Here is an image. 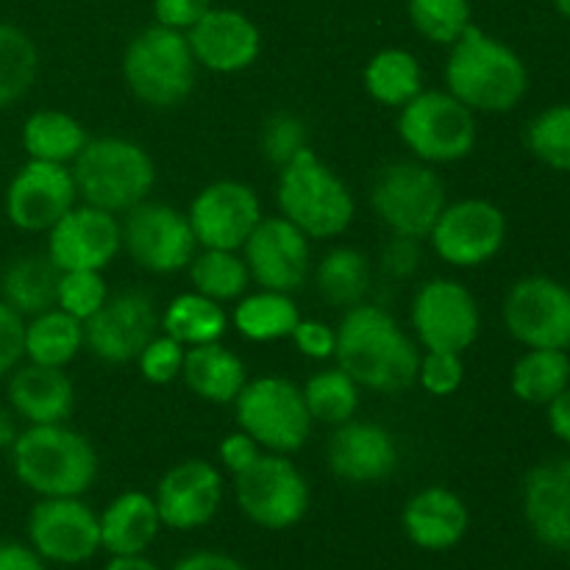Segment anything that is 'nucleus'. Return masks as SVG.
<instances>
[{"label": "nucleus", "instance_id": "nucleus-41", "mask_svg": "<svg viewBox=\"0 0 570 570\" xmlns=\"http://www.w3.org/2000/svg\"><path fill=\"white\" fill-rule=\"evenodd\" d=\"M527 148L540 165L570 173V104H554L527 126Z\"/></svg>", "mask_w": 570, "mask_h": 570}, {"label": "nucleus", "instance_id": "nucleus-21", "mask_svg": "<svg viewBox=\"0 0 570 570\" xmlns=\"http://www.w3.org/2000/svg\"><path fill=\"white\" fill-rule=\"evenodd\" d=\"M154 501L161 527L173 532H195L220 512L223 473L206 460L178 462L159 479Z\"/></svg>", "mask_w": 570, "mask_h": 570}, {"label": "nucleus", "instance_id": "nucleus-36", "mask_svg": "<svg viewBox=\"0 0 570 570\" xmlns=\"http://www.w3.org/2000/svg\"><path fill=\"white\" fill-rule=\"evenodd\" d=\"M315 284L328 304L351 309L371 293V262L362 250L340 245L317 262Z\"/></svg>", "mask_w": 570, "mask_h": 570}, {"label": "nucleus", "instance_id": "nucleus-31", "mask_svg": "<svg viewBox=\"0 0 570 570\" xmlns=\"http://www.w3.org/2000/svg\"><path fill=\"white\" fill-rule=\"evenodd\" d=\"M83 348V323L53 306L26 321V360L45 367H67Z\"/></svg>", "mask_w": 570, "mask_h": 570}, {"label": "nucleus", "instance_id": "nucleus-17", "mask_svg": "<svg viewBox=\"0 0 570 570\" xmlns=\"http://www.w3.org/2000/svg\"><path fill=\"white\" fill-rule=\"evenodd\" d=\"M76 198L78 189L70 167L28 159L6 187L3 212L20 232L48 234L76 206Z\"/></svg>", "mask_w": 570, "mask_h": 570}, {"label": "nucleus", "instance_id": "nucleus-25", "mask_svg": "<svg viewBox=\"0 0 570 570\" xmlns=\"http://www.w3.org/2000/svg\"><path fill=\"white\" fill-rule=\"evenodd\" d=\"M406 540L423 551H449L465 540L471 527L468 504L449 488H423L406 501L401 512Z\"/></svg>", "mask_w": 570, "mask_h": 570}, {"label": "nucleus", "instance_id": "nucleus-45", "mask_svg": "<svg viewBox=\"0 0 570 570\" xmlns=\"http://www.w3.org/2000/svg\"><path fill=\"white\" fill-rule=\"evenodd\" d=\"M184 348L178 340L167 337L165 332L156 334L148 345L142 348V354L137 356V365L139 373H142L145 382L150 384H170L181 376V367H184Z\"/></svg>", "mask_w": 570, "mask_h": 570}, {"label": "nucleus", "instance_id": "nucleus-28", "mask_svg": "<svg viewBox=\"0 0 570 570\" xmlns=\"http://www.w3.org/2000/svg\"><path fill=\"white\" fill-rule=\"evenodd\" d=\"M181 379L198 399L209 404H234L248 382L245 362L220 343L193 345L184 354Z\"/></svg>", "mask_w": 570, "mask_h": 570}, {"label": "nucleus", "instance_id": "nucleus-51", "mask_svg": "<svg viewBox=\"0 0 570 570\" xmlns=\"http://www.w3.org/2000/svg\"><path fill=\"white\" fill-rule=\"evenodd\" d=\"M170 570H248V568H245L237 557L226 554V551L200 549V551H189V554H184Z\"/></svg>", "mask_w": 570, "mask_h": 570}, {"label": "nucleus", "instance_id": "nucleus-27", "mask_svg": "<svg viewBox=\"0 0 570 570\" xmlns=\"http://www.w3.org/2000/svg\"><path fill=\"white\" fill-rule=\"evenodd\" d=\"M100 521V551L109 557L145 554L161 532V518L156 501L142 490L120 493L104 512Z\"/></svg>", "mask_w": 570, "mask_h": 570}, {"label": "nucleus", "instance_id": "nucleus-7", "mask_svg": "<svg viewBox=\"0 0 570 570\" xmlns=\"http://www.w3.org/2000/svg\"><path fill=\"white\" fill-rule=\"evenodd\" d=\"M399 137L426 165H451L476 148V115L445 89H421L399 111Z\"/></svg>", "mask_w": 570, "mask_h": 570}, {"label": "nucleus", "instance_id": "nucleus-22", "mask_svg": "<svg viewBox=\"0 0 570 570\" xmlns=\"http://www.w3.org/2000/svg\"><path fill=\"white\" fill-rule=\"evenodd\" d=\"M198 67L212 72H243L259 59L262 31L245 11L232 6H212L187 31Z\"/></svg>", "mask_w": 570, "mask_h": 570}, {"label": "nucleus", "instance_id": "nucleus-3", "mask_svg": "<svg viewBox=\"0 0 570 570\" xmlns=\"http://www.w3.org/2000/svg\"><path fill=\"white\" fill-rule=\"evenodd\" d=\"M17 482L39 499H81L98 479V454L67 423L28 426L9 449Z\"/></svg>", "mask_w": 570, "mask_h": 570}, {"label": "nucleus", "instance_id": "nucleus-56", "mask_svg": "<svg viewBox=\"0 0 570 570\" xmlns=\"http://www.w3.org/2000/svg\"><path fill=\"white\" fill-rule=\"evenodd\" d=\"M551 3H554V9L560 11L566 20H570V0H551Z\"/></svg>", "mask_w": 570, "mask_h": 570}, {"label": "nucleus", "instance_id": "nucleus-39", "mask_svg": "<svg viewBox=\"0 0 570 570\" xmlns=\"http://www.w3.org/2000/svg\"><path fill=\"white\" fill-rule=\"evenodd\" d=\"M304 401L309 410L312 421L326 423V426H340V423L351 421L360 410V384L343 371V367H328V371H317L315 376L306 382Z\"/></svg>", "mask_w": 570, "mask_h": 570}, {"label": "nucleus", "instance_id": "nucleus-13", "mask_svg": "<svg viewBox=\"0 0 570 570\" xmlns=\"http://www.w3.org/2000/svg\"><path fill=\"white\" fill-rule=\"evenodd\" d=\"M429 239L445 265L465 271L488 265L507 243V217L493 200L462 198L456 204H445Z\"/></svg>", "mask_w": 570, "mask_h": 570}, {"label": "nucleus", "instance_id": "nucleus-50", "mask_svg": "<svg viewBox=\"0 0 570 570\" xmlns=\"http://www.w3.org/2000/svg\"><path fill=\"white\" fill-rule=\"evenodd\" d=\"M421 265V245L412 237H395L387 243L382 254V267L393 278H410Z\"/></svg>", "mask_w": 570, "mask_h": 570}, {"label": "nucleus", "instance_id": "nucleus-38", "mask_svg": "<svg viewBox=\"0 0 570 570\" xmlns=\"http://www.w3.org/2000/svg\"><path fill=\"white\" fill-rule=\"evenodd\" d=\"M189 278H193L195 293L206 298L226 304V301H239L248 293L250 273L243 256L237 250H217L204 248L189 262Z\"/></svg>", "mask_w": 570, "mask_h": 570}, {"label": "nucleus", "instance_id": "nucleus-43", "mask_svg": "<svg viewBox=\"0 0 570 570\" xmlns=\"http://www.w3.org/2000/svg\"><path fill=\"white\" fill-rule=\"evenodd\" d=\"M309 148V128L293 111H276L262 128V154L282 170L284 165Z\"/></svg>", "mask_w": 570, "mask_h": 570}, {"label": "nucleus", "instance_id": "nucleus-2", "mask_svg": "<svg viewBox=\"0 0 570 570\" xmlns=\"http://www.w3.org/2000/svg\"><path fill=\"white\" fill-rule=\"evenodd\" d=\"M445 83L473 115H507L527 98L529 70L510 45L484 28L471 26L451 45Z\"/></svg>", "mask_w": 570, "mask_h": 570}, {"label": "nucleus", "instance_id": "nucleus-34", "mask_svg": "<svg viewBox=\"0 0 570 570\" xmlns=\"http://www.w3.org/2000/svg\"><path fill=\"white\" fill-rule=\"evenodd\" d=\"M362 83L376 104L401 109L423 89V70L410 50L384 48L371 56L362 72Z\"/></svg>", "mask_w": 570, "mask_h": 570}, {"label": "nucleus", "instance_id": "nucleus-15", "mask_svg": "<svg viewBox=\"0 0 570 570\" xmlns=\"http://www.w3.org/2000/svg\"><path fill=\"white\" fill-rule=\"evenodd\" d=\"M412 328L426 351L462 354L476 343L482 315L465 284L454 278H432L412 301Z\"/></svg>", "mask_w": 570, "mask_h": 570}, {"label": "nucleus", "instance_id": "nucleus-53", "mask_svg": "<svg viewBox=\"0 0 570 570\" xmlns=\"http://www.w3.org/2000/svg\"><path fill=\"white\" fill-rule=\"evenodd\" d=\"M546 410H549L551 434L570 449V384L551 404H546Z\"/></svg>", "mask_w": 570, "mask_h": 570}, {"label": "nucleus", "instance_id": "nucleus-55", "mask_svg": "<svg viewBox=\"0 0 570 570\" xmlns=\"http://www.w3.org/2000/svg\"><path fill=\"white\" fill-rule=\"evenodd\" d=\"M17 434H20V429H17V415L9 406H0V451H9L11 445H14Z\"/></svg>", "mask_w": 570, "mask_h": 570}, {"label": "nucleus", "instance_id": "nucleus-5", "mask_svg": "<svg viewBox=\"0 0 570 570\" xmlns=\"http://www.w3.org/2000/svg\"><path fill=\"white\" fill-rule=\"evenodd\" d=\"M276 204L282 217L309 239L340 237L354 223V195L312 148L278 170Z\"/></svg>", "mask_w": 570, "mask_h": 570}, {"label": "nucleus", "instance_id": "nucleus-32", "mask_svg": "<svg viewBox=\"0 0 570 570\" xmlns=\"http://www.w3.org/2000/svg\"><path fill=\"white\" fill-rule=\"evenodd\" d=\"M228 315L217 301L200 293H184L173 298L159 315V332L178 340L184 348L220 343L226 337Z\"/></svg>", "mask_w": 570, "mask_h": 570}, {"label": "nucleus", "instance_id": "nucleus-37", "mask_svg": "<svg viewBox=\"0 0 570 570\" xmlns=\"http://www.w3.org/2000/svg\"><path fill=\"white\" fill-rule=\"evenodd\" d=\"M37 76V42L22 28L0 22V111L26 98Z\"/></svg>", "mask_w": 570, "mask_h": 570}, {"label": "nucleus", "instance_id": "nucleus-6", "mask_svg": "<svg viewBox=\"0 0 570 570\" xmlns=\"http://www.w3.org/2000/svg\"><path fill=\"white\" fill-rule=\"evenodd\" d=\"M122 81L134 98L154 109H173L193 95L198 61L187 33L159 22L142 28L122 53Z\"/></svg>", "mask_w": 570, "mask_h": 570}, {"label": "nucleus", "instance_id": "nucleus-14", "mask_svg": "<svg viewBox=\"0 0 570 570\" xmlns=\"http://www.w3.org/2000/svg\"><path fill=\"white\" fill-rule=\"evenodd\" d=\"M28 546L53 566L76 568L100 551V521L81 499H39L26 521Z\"/></svg>", "mask_w": 570, "mask_h": 570}, {"label": "nucleus", "instance_id": "nucleus-30", "mask_svg": "<svg viewBox=\"0 0 570 570\" xmlns=\"http://www.w3.org/2000/svg\"><path fill=\"white\" fill-rule=\"evenodd\" d=\"M22 150L28 159L53 161V165H70L83 145L89 142L87 128L72 115L59 109H39L28 115L20 131Z\"/></svg>", "mask_w": 570, "mask_h": 570}, {"label": "nucleus", "instance_id": "nucleus-44", "mask_svg": "<svg viewBox=\"0 0 570 570\" xmlns=\"http://www.w3.org/2000/svg\"><path fill=\"white\" fill-rule=\"evenodd\" d=\"M417 382L429 395H438V399L454 395L465 382L462 354H454V351H426V354H421Z\"/></svg>", "mask_w": 570, "mask_h": 570}, {"label": "nucleus", "instance_id": "nucleus-16", "mask_svg": "<svg viewBox=\"0 0 570 570\" xmlns=\"http://www.w3.org/2000/svg\"><path fill=\"white\" fill-rule=\"evenodd\" d=\"M159 334V312L142 289H122L83 323V345L109 365L137 362L145 345Z\"/></svg>", "mask_w": 570, "mask_h": 570}, {"label": "nucleus", "instance_id": "nucleus-47", "mask_svg": "<svg viewBox=\"0 0 570 570\" xmlns=\"http://www.w3.org/2000/svg\"><path fill=\"white\" fill-rule=\"evenodd\" d=\"M289 340L295 343V348L306 356V360H332L334 348H337V328H332L323 321H304L301 317L298 326L293 328Z\"/></svg>", "mask_w": 570, "mask_h": 570}, {"label": "nucleus", "instance_id": "nucleus-1", "mask_svg": "<svg viewBox=\"0 0 570 570\" xmlns=\"http://www.w3.org/2000/svg\"><path fill=\"white\" fill-rule=\"evenodd\" d=\"M334 360L360 387L401 393L417 382L421 351L384 306L362 301L340 321Z\"/></svg>", "mask_w": 570, "mask_h": 570}, {"label": "nucleus", "instance_id": "nucleus-19", "mask_svg": "<svg viewBox=\"0 0 570 570\" xmlns=\"http://www.w3.org/2000/svg\"><path fill=\"white\" fill-rule=\"evenodd\" d=\"M243 259L248 265L250 282L262 289L293 295L309 276V237L287 217H262L254 234L245 239Z\"/></svg>", "mask_w": 570, "mask_h": 570}, {"label": "nucleus", "instance_id": "nucleus-11", "mask_svg": "<svg viewBox=\"0 0 570 570\" xmlns=\"http://www.w3.org/2000/svg\"><path fill=\"white\" fill-rule=\"evenodd\" d=\"M120 232L128 256L156 276L187 271L193 256L198 254V239L189 217L167 204L142 200L122 215Z\"/></svg>", "mask_w": 570, "mask_h": 570}, {"label": "nucleus", "instance_id": "nucleus-29", "mask_svg": "<svg viewBox=\"0 0 570 570\" xmlns=\"http://www.w3.org/2000/svg\"><path fill=\"white\" fill-rule=\"evenodd\" d=\"M59 278L61 271L48 254H22L0 273V301L22 317H33L56 306Z\"/></svg>", "mask_w": 570, "mask_h": 570}, {"label": "nucleus", "instance_id": "nucleus-35", "mask_svg": "<svg viewBox=\"0 0 570 570\" xmlns=\"http://www.w3.org/2000/svg\"><path fill=\"white\" fill-rule=\"evenodd\" d=\"M570 384V356L568 351L554 348H527V354L515 362L510 376L512 393L518 401L534 406H546Z\"/></svg>", "mask_w": 570, "mask_h": 570}, {"label": "nucleus", "instance_id": "nucleus-24", "mask_svg": "<svg viewBox=\"0 0 570 570\" xmlns=\"http://www.w3.org/2000/svg\"><path fill=\"white\" fill-rule=\"evenodd\" d=\"M328 440V468L351 484H373L393 476L399 468V445L384 426L371 421H345Z\"/></svg>", "mask_w": 570, "mask_h": 570}, {"label": "nucleus", "instance_id": "nucleus-46", "mask_svg": "<svg viewBox=\"0 0 570 570\" xmlns=\"http://www.w3.org/2000/svg\"><path fill=\"white\" fill-rule=\"evenodd\" d=\"M22 360H26V317L0 301V379H9V373L22 365Z\"/></svg>", "mask_w": 570, "mask_h": 570}, {"label": "nucleus", "instance_id": "nucleus-10", "mask_svg": "<svg viewBox=\"0 0 570 570\" xmlns=\"http://www.w3.org/2000/svg\"><path fill=\"white\" fill-rule=\"evenodd\" d=\"M234 495L243 515L267 532L298 527L309 512V484L287 454H262L234 476Z\"/></svg>", "mask_w": 570, "mask_h": 570}, {"label": "nucleus", "instance_id": "nucleus-42", "mask_svg": "<svg viewBox=\"0 0 570 570\" xmlns=\"http://www.w3.org/2000/svg\"><path fill=\"white\" fill-rule=\"evenodd\" d=\"M109 298V287H106L100 271H65L59 278V295H56V306L65 309L67 315L78 317L87 323L100 306Z\"/></svg>", "mask_w": 570, "mask_h": 570}, {"label": "nucleus", "instance_id": "nucleus-12", "mask_svg": "<svg viewBox=\"0 0 570 570\" xmlns=\"http://www.w3.org/2000/svg\"><path fill=\"white\" fill-rule=\"evenodd\" d=\"M504 326L523 348H570V287L551 276H523L504 298Z\"/></svg>", "mask_w": 570, "mask_h": 570}, {"label": "nucleus", "instance_id": "nucleus-54", "mask_svg": "<svg viewBox=\"0 0 570 570\" xmlns=\"http://www.w3.org/2000/svg\"><path fill=\"white\" fill-rule=\"evenodd\" d=\"M104 570H161L154 560H148L145 554H122V557H109Z\"/></svg>", "mask_w": 570, "mask_h": 570}, {"label": "nucleus", "instance_id": "nucleus-18", "mask_svg": "<svg viewBox=\"0 0 570 570\" xmlns=\"http://www.w3.org/2000/svg\"><path fill=\"white\" fill-rule=\"evenodd\" d=\"M187 217L198 248L243 250L245 239L254 234L265 215H262V200L254 187L223 178L195 195Z\"/></svg>", "mask_w": 570, "mask_h": 570}, {"label": "nucleus", "instance_id": "nucleus-8", "mask_svg": "<svg viewBox=\"0 0 570 570\" xmlns=\"http://www.w3.org/2000/svg\"><path fill=\"white\" fill-rule=\"evenodd\" d=\"M237 426L271 454H295L312 432L304 390L282 376H262L245 382L234 399Z\"/></svg>", "mask_w": 570, "mask_h": 570}, {"label": "nucleus", "instance_id": "nucleus-48", "mask_svg": "<svg viewBox=\"0 0 570 570\" xmlns=\"http://www.w3.org/2000/svg\"><path fill=\"white\" fill-rule=\"evenodd\" d=\"M212 6L215 0H154V17L159 26L187 33Z\"/></svg>", "mask_w": 570, "mask_h": 570}, {"label": "nucleus", "instance_id": "nucleus-23", "mask_svg": "<svg viewBox=\"0 0 570 570\" xmlns=\"http://www.w3.org/2000/svg\"><path fill=\"white\" fill-rule=\"evenodd\" d=\"M521 507L527 527L546 549L570 554V456L546 460L527 473Z\"/></svg>", "mask_w": 570, "mask_h": 570}, {"label": "nucleus", "instance_id": "nucleus-26", "mask_svg": "<svg viewBox=\"0 0 570 570\" xmlns=\"http://www.w3.org/2000/svg\"><path fill=\"white\" fill-rule=\"evenodd\" d=\"M9 410L28 426L67 423L76 410V387L65 367H45L26 362L9 373L6 382Z\"/></svg>", "mask_w": 570, "mask_h": 570}, {"label": "nucleus", "instance_id": "nucleus-9", "mask_svg": "<svg viewBox=\"0 0 570 570\" xmlns=\"http://www.w3.org/2000/svg\"><path fill=\"white\" fill-rule=\"evenodd\" d=\"M371 204L379 220L395 237H429L445 209V184L426 161H393L382 167L371 187Z\"/></svg>", "mask_w": 570, "mask_h": 570}, {"label": "nucleus", "instance_id": "nucleus-4", "mask_svg": "<svg viewBox=\"0 0 570 570\" xmlns=\"http://www.w3.org/2000/svg\"><path fill=\"white\" fill-rule=\"evenodd\" d=\"M78 198L111 215H126L128 209L148 200L156 184V165L148 150L126 137H98L83 145L72 159Z\"/></svg>", "mask_w": 570, "mask_h": 570}, {"label": "nucleus", "instance_id": "nucleus-52", "mask_svg": "<svg viewBox=\"0 0 570 570\" xmlns=\"http://www.w3.org/2000/svg\"><path fill=\"white\" fill-rule=\"evenodd\" d=\"M0 570H48V562L28 543L6 540L0 543Z\"/></svg>", "mask_w": 570, "mask_h": 570}, {"label": "nucleus", "instance_id": "nucleus-20", "mask_svg": "<svg viewBox=\"0 0 570 570\" xmlns=\"http://www.w3.org/2000/svg\"><path fill=\"white\" fill-rule=\"evenodd\" d=\"M122 250L120 220L98 206H72L48 232V250L56 267L65 271H104Z\"/></svg>", "mask_w": 570, "mask_h": 570}, {"label": "nucleus", "instance_id": "nucleus-40", "mask_svg": "<svg viewBox=\"0 0 570 570\" xmlns=\"http://www.w3.org/2000/svg\"><path fill=\"white\" fill-rule=\"evenodd\" d=\"M412 28L432 45H451L473 26L471 0H406Z\"/></svg>", "mask_w": 570, "mask_h": 570}, {"label": "nucleus", "instance_id": "nucleus-33", "mask_svg": "<svg viewBox=\"0 0 570 570\" xmlns=\"http://www.w3.org/2000/svg\"><path fill=\"white\" fill-rule=\"evenodd\" d=\"M301 312L289 293L259 289L254 295H243L234 309V326L250 343H276L287 340L298 326Z\"/></svg>", "mask_w": 570, "mask_h": 570}, {"label": "nucleus", "instance_id": "nucleus-49", "mask_svg": "<svg viewBox=\"0 0 570 570\" xmlns=\"http://www.w3.org/2000/svg\"><path fill=\"white\" fill-rule=\"evenodd\" d=\"M262 454H265V451H262V445L256 443L250 434H245L243 429L226 434L220 443V451H217V456H220V465L226 468L228 473H234V476L243 471H248V468L254 465Z\"/></svg>", "mask_w": 570, "mask_h": 570}]
</instances>
